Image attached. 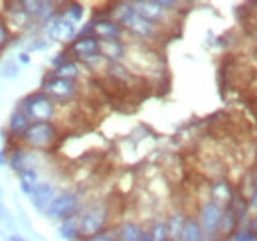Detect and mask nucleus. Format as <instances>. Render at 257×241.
I'll list each match as a JSON object with an SVG mask.
<instances>
[{"label": "nucleus", "instance_id": "obj_15", "mask_svg": "<svg viewBox=\"0 0 257 241\" xmlns=\"http://www.w3.org/2000/svg\"><path fill=\"white\" fill-rule=\"evenodd\" d=\"M50 36L54 40H58V42H69L71 44L75 40V24L67 22L65 18L60 16V12H58V16L50 24Z\"/></svg>", "mask_w": 257, "mask_h": 241}, {"label": "nucleus", "instance_id": "obj_14", "mask_svg": "<svg viewBox=\"0 0 257 241\" xmlns=\"http://www.w3.org/2000/svg\"><path fill=\"white\" fill-rule=\"evenodd\" d=\"M143 231H145V227L137 219H125V221L117 223L115 229H113L115 237L119 241H141Z\"/></svg>", "mask_w": 257, "mask_h": 241}, {"label": "nucleus", "instance_id": "obj_8", "mask_svg": "<svg viewBox=\"0 0 257 241\" xmlns=\"http://www.w3.org/2000/svg\"><path fill=\"white\" fill-rule=\"evenodd\" d=\"M83 206H81V198L77 192L73 190H65L56 194V198L52 200V204L48 206V213L56 219H65V217H71L75 213H79Z\"/></svg>", "mask_w": 257, "mask_h": 241}, {"label": "nucleus", "instance_id": "obj_20", "mask_svg": "<svg viewBox=\"0 0 257 241\" xmlns=\"http://www.w3.org/2000/svg\"><path fill=\"white\" fill-rule=\"evenodd\" d=\"M231 213H233V217H235V221L239 223V227H245V223H247V219H249V206H247V200L237 192V196L231 200V204L227 206Z\"/></svg>", "mask_w": 257, "mask_h": 241}, {"label": "nucleus", "instance_id": "obj_13", "mask_svg": "<svg viewBox=\"0 0 257 241\" xmlns=\"http://www.w3.org/2000/svg\"><path fill=\"white\" fill-rule=\"evenodd\" d=\"M99 56L109 63H123L127 56L125 40H103L99 42Z\"/></svg>", "mask_w": 257, "mask_h": 241}, {"label": "nucleus", "instance_id": "obj_23", "mask_svg": "<svg viewBox=\"0 0 257 241\" xmlns=\"http://www.w3.org/2000/svg\"><path fill=\"white\" fill-rule=\"evenodd\" d=\"M147 231H149V235H151V241H170L164 217H157V219H153V221L149 223Z\"/></svg>", "mask_w": 257, "mask_h": 241}, {"label": "nucleus", "instance_id": "obj_2", "mask_svg": "<svg viewBox=\"0 0 257 241\" xmlns=\"http://www.w3.org/2000/svg\"><path fill=\"white\" fill-rule=\"evenodd\" d=\"M109 208L101 202H93V204H87L83 206L79 213H77V223H79V235L81 241L89 239V237H95L97 233L101 231H107V225H109Z\"/></svg>", "mask_w": 257, "mask_h": 241}, {"label": "nucleus", "instance_id": "obj_9", "mask_svg": "<svg viewBox=\"0 0 257 241\" xmlns=\"http://www.w3.org/2000/svg\"><path fill=\"white\" fill-rule=\"evenodd\" d=\"M127 32L121 24H117L115 20H111L109 16H101L89 22L87 28H83L79 36H95L99 42L103 40H123Z\"/></svg>", "mask_w": 257, "mask_h": 241}, {"label": "nucleus", "instance_id": "obj_16", "mask_svg": "<svg viewBox=\"0 0 257 241\" xmlns=\"http://www.w3.org/2000/svg\"><path fill=\"white\" fill-rule=\"evenodd\" d=\"M32 200L34 206L40 208V210H48V206L52 204V200L56 198V190L52 184H46V182H38L32 190Z\"/></svg>", "mask_w": 257, "mask_h": 241}, {"label": "nucleus", "instance_id": "obj_21", "mask_svg": "<svg viewBox=\"0 0 257 241\" xmlns=\"http://www.w3.org/2000/svg\"><path fill=\"white\" fill-rule=\"evenodd\" d=\"M52 73H54L56 77H62V79H71V81H79V77H81V65H79V61L69 60V61H65L64 65L56 67V69H54Z\"/></svg>", "mask_w": 257, "mask_h": 241}, {"label": "nucleus", "instance_id": "obj_7", "mask_svg": "<svg viewBox=\"0 0 257 241\" xmlns=\"http://www.w3.org/2000/svg\"><path fill=\"white\" fill-rule=\"evenodd\" d=\"M123 28H125V32H127L133 40H137L139 44H147V46H149L151 42H155L162 34V30H164L161 24H155V22L147 20V18L141 16L137 10H135V14L128 18L127 24H125Z\"/></svg>", "mask_w": 257, "mask_h": 241}, {"label": "nucleus", "instance_id": "obj_33", "mask_svg": "<svg viewBox=\"0 0 257 241\" xmlns=\"http://www.w3.org/2000/svg\"><path fill=\"white\" fill-rule=\"evenodd\" d=\"M253 58H255V63H257V50H255V54H253Z\"/></svg>", "mask_w": 257, "mask_h": 241}, {"label": "nucleus", "instance_id": "obj_29", "mask_svg": "<svg viewBox=\"0 0 257 241\" xmlns=\"http://www.w3.org/2000/svg\"><path fill=\"white\" fill-rule=\"evenodd\" d=\"M245 227L253 233V237H255V241H257V215H249V219H247Z\"/></svg>", "mask_w": 257, "mask_h": 241}, {"label": "nucleus", "instance_id": "obj_31", "mask_svg": "<svg viewBox=\"0 0 257 241\" xmlns=\"http://www.w3.org/2000/svg\"><path fill=\"white\" fill-rule=\"evenodd\" d=\"M249 174V178H251V184H253V190L257 192V166L251 168V172H247Z\"/></svg>", "mask_w": 257, "mask_h": 241}, {"label": "nucleus", "instance_id": "obj_5", "mask_svg": "<svg viewBox=\"0 0 257 241\" xmlns=\"http://www.w3.org/2000/svg\"><path fill=\"white\" fill-rule=\"evenodd\" d=\"M50 99H54L58 105H65L69 101H73L79 95V81H71V79H62L56 77L54 73L46 75L42 81V89Z\"/></svg>", "mask_w": 257, "mask_h": 241}, {"label": "nucleus", "instance_id": "obj_32", "mask_svg": "<svg viewBox=\"0 0 257 241\" xmlns=\"http://www.w3.org/2000/svg\"><path fill=\"white\" fill-rule=\"evenodd\" d=\"M10 241H24V239H20V237H10Z\"/></svg>", "mask_w": 257, "mask_h": 241}, {"label": "nucleus", "instance_id": "obj_4", "mask_svg": "<svg viewBox=\"0 0 257 241\" xmlns=\"http://www.w3.org/2000/svg\"><path fill=\"white\" fill-rule=\"evenodd\" d=\"M58 107L60 105L54 99H50L44 91H34L22 99L18 109L30 119V123H54Z\"/></svg>", "mask_w": 257, "mask_h": 241}, {"label": "nucleus", "instance_id": "obj_10", "mask_svg": "<svg viewBox=\"0 0 257 241\" xmlns=\"http://www.w3.org/2000/svg\"><path fill=\"white\" fill-rule=\"evenodd\" d=\"M135 10L145 16L147 20L155 22V24H161L164 28V24H168V16L170 12L174 10L172 6H176V2H159V0H141V2H133Z\"/></svg>", "mask_w": 257, "mask_h": 241}, {"label": "nucleus", "instance_id": "obj_22", "mask_svg": "<svg viewBox=\"0 0 257 241\" xmlns=\"http://www.w3.org/2000/svg\"><path fill=\"white\" fill-rule=\"evenodd\" d=\"M60 235L67 241H81L79 235V223H77V213L71 217H65L60 223Z\"/></svg>", "mask_w": 257, "mask_h": 241}, {"label": "nucleus", "instance_id": "obj_11", "mask_svg": "<svg viewBox=\"0 0 257 241\" xmlns=\"http://www.w3.org/2000/svg\"><path fill=\"white\" fill-rule=\"evenodd\" d=\"M69 58L75 61H87L99 56V40L95 36H77L69 48H67Z\"/></svg>", "mask_w": 257, "mask_h": 241}, {"label": "nucleus", "instance_id": "obj_28", "mask_svg": "<svg viewBox=\"0 0 257 241\" xmlns=\"http://www.w3.org/2000/svg\"><path fill=\"white\" fill-rule=\"evenodd\" d=\"M85 241H119V239L115 237L113 229H107V231H101V233H97L95 237H89V239Z\"/></svg>", "mask_w": 257, "mask_h": 241}, {"label": "nucleus", "instance_id": "obj_30", "mask_svg": "<svg viewBox=\"0 0 257 241\" xmlns=\"http://www.w3.org/2000/svg\"><path fill=\"white\" fill-rule=\"evenodd\" d=\"M247 206H249V213L257 215V192H253L249 198H247Z\"/></svg>", "mask_w": 257, "mask_h": 241}, {"label": "nucleus", "instance_id": "obj_3", "mask_svg": "<svg viewBox=\"0 0 257 241\" xmlns=\"http://www.w3.org/2000/svg\"><path fill=\"white\" fill-rule=\"evenodd\" d=\"M60 141V127L54 123H30L20 145L28 151H50Z\"/></svg>", "mask_w": 257, "mask_h": 241}, {"label": "nucleus", "instance_id": "obj_1", "mask_svg": "<svg viewBox=\"0 0 257 241\" xmlns=\"http://www.w3.org/2000/svg\"><path fill=\"white\" fill-rule=\"evenodd\" d=\"M125 61H127L125 65L141 79L155 77L164 71V61H162L161 54L147 44H139V42L127 44Z\"/></svg>", "mask_w": 257, "mask_h": 241}, {"label": "nucleus", "instance_id": "obj_26", "mask_svg": "<svg viewBox=\"0 0 257 241\" xmlns=\"http://www.w3.org/2000/svg\"><path fill=\"white\" fill-rule=\"evenodd\" d=\"M225 241H255V237H253V233L247 227H239L233 235H229Z\"/></svg>", "mask_w": 257, "mask_h": 241}, {"label": "nucleus", "instance_id": "obj_17", "mask_svg": "<svg viewBox=\"0 0 257 241\" xmlns=\"http://www.w3.org/2000/svg\"><path fill=\"white\" fill-rule=\"evenodd\" d=\"M28 127H30V119H28L20 109H16V111L10 115V120H8V133H10V137L16 139L18 143H20V139L24 137V133H26Z\"/></svg>", "mask_w": 257, "mask_h": 241}, {"label": "nucleus", "instance_id": "obj_19", "mask_svg": "<svg viewBox=\"0 0 257 241\" xmlns=\"http://www.w3.org/2000/svg\"><path fill=\"white\" fill-rule=\"evenodd\" d=\"M166 229H168V237L170 241H180V233H182V227H184V221H186V213L182 211H170L166 217Z\"/></svg>", "mask_w": 257, "mask_h": 241}, {"label": "nucleus", "instance_id": "obj_27", "mask_svg": "<svg viewBox=\"0 0 257 241\" xmlns=\"http://www.w3.org/2000/svg\"><path fill=\"white\" fill-rule=\"evenodd\" d=\"M8 40H10V28H8L6 20L0 16V50L8 44Z\"/></svg>", "mask_w": 257, "mask_h": 241}, {"label": "nucleus", "instance_id": "obj_18", "mask_svg": "<svg viewBox=\"0 0 257 241\" xmlns=\"http://www.w3.org/2000/svg\"><path fill=\"white\" fill-rule=\"evenodd\" d=\"M180 241H206V233L200 225V221L196 219V215H186L182 233H180Z\"/></svg>", "mask_w": 257, "mask_h": 241}, {"label": "nucleus", "instance_id": "obj_6", "mask_svg": "<svg viewBox=\"0 0 257 241\" xmlns=\"http://www.w3.org/2000/svg\"><path fill=\"white\" fill-rule=\"evenodd\" d=\"M222 215H224V208L216 202H212L210 198H206L198 210H196V219L200 221L204 233H206V239H212V237H220V223H222Z\"/></svg>", "mask_w": 257, "mask_h": 241}, {"label": "nucleus", "instance_id": "obj_25", "mask_svg": "<svg viewBox=\"0 0 257 241\" xmlns=\"http://www.w3.org/2000/svg\"><path fill=\"white\" fill-rule=\"evenodd\" d=\"M60 16L65 18L67 22H71V24H77L83 18V6L79 2H69V4H65V8L60 12Z\"/></svg>", "mask_w": 257, "mask_h": 241}, {"label": "nucleus", "instance_id": "obj_12", "mask_svg": "<svg viewBox=\"0 0 257 241\" xmlns=\"http://www.w3.org/2000/svg\"><path fill=\"white\" fill-rule=\"evenodd\" d=\"M210 192V200L220 204L222 208H227L231 204V200L237 196V186H233L229 180L225 178H214L208 186Z\"/></svg>", "mask_w": 257, "mask_h": 241}, {"label": "nucleus", "instance_id": "obj_24", "mask_svg": "<svg viewBox=\"0 0 257 241\" xmlns=\"http://www.w3.org/2000/svg\"><path fill=\"white\" fill-rule=\"evenodd\" d=\"M18 176H20V186L26 194H32L34 186L38 184V172L34 170L32 166H26L22 170H18Z\"/></svg>", "mask_w": 257, "mask_h": 241}]
</instances>
